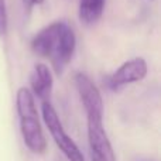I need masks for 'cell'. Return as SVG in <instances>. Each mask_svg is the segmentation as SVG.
<instances>
[{"instance_id":"cell-1","label":"cell","mask_w":161,"mask_h":161,"mask_svg":"<svg viewBox=\"0 0 161 161\" xmlns=\"http://www.w3.org/2000/svg\"><path fill=\"white\" fill-rule=\"evenodd\" d=\"M16 109L20 122L23 142L34 154H44L47 150V140L40 123L36 100L30 89L20 88L16 95Z\"/></svg>"},{"instance_id":"cell-2","label":"cell","mask_w":161,"mask_h":161,"mask_svg":"<svg viewBox=\"0 0 161 161\" xmlns=\"http://www.w3.org/2000/svg\"><path fill=\"white\" fill-rule=\"evenodd\" d=\"M41 113L53 140L55 142L57 147L61 150V153L68 158V161H85L82 151L75 144V142L67 134L61 120H59L58 113L50 100H45L41 103Z\"/></svg>"},{"instance_id":"cell-3","label":"cell","mask_w":161,"mask_h":161,"mask_svg":"<svg viewBox=\"0 0 161 161\" xmlns=\"http://www.w3.org/2000/svg\"><path fill=\"white\" fill-rule=\"evenodd\" d=\"M74 80L88 123H103V99L96 85L83 72H76Z\"/></svg>"},{"instance_id":"cell-4","label":"cell","mask_w":161,"mask_h":161,"mask_svg":"<svg viewBox=\"0 0 161 161\" xmlns=\"http://www.w3.org/2000/svg\"><path fill=\"white\" fill-rule=\"evenodd\" d=\"M147 75V62L142 57H136L122 64L110 76L106 78V86L110 91H119L129 83L143 80Z\"/></svg>"},{"instance_id":"cell-5","label":"cell","mask_w":161,"mask_h":161,"mask_svg":"<svg viewBox=\"0 0 161 161\" xmlns=\"http://www.w3.org/2000/svg\"><path fill=\"white\" fill-rule=\"evenodd\" d=\"M76 48V36L74 33L72 27L65 24L64 30H62L61 36H59L58 42L55 44L53 53L48 58L51 59V65L53 69L57 75H61L67 65L71 62Z\"/></svg>"},{"instance_id":"cell-6","label":"cell","mask_w":161,"mask_h":161,"mask_svg":"<svg viewBox=\"0 0 161 161\" xmlns=\"http://www.w3.org/2000/svg\"><path fill=\"white\" fill-rule=\"evenodd\" d=\"M88 143L91 161H116L103 123H88Z\"/></svg>"},{"instance_id":"cell-7","label":"cell","mask_w":161,"mask_h":161,"mask_svg":"<svg viewBox=\"0 0 161 161\" xmlns=\"http://www.w3.org/2000/svg\"><path fill=\"white\" fill-rule=\"evenodd\" d=\"M65 24H67L65 21H54L51 24H48L47 27H44L42 30H40L31 40L33 53L40 57L48 58L53 53L55 44L58 42L59 36H61Z\"/></svg>"},{"instance_id":"cell-8","label":"cell","mask_w":161,"mask_h":161,"mask_svg":"<svg viewBox=\"0 0 161 161\" xmlns=\"http://www.w3.org/2000/svg\"><path fill=\"white\" fill-rule=\"evenodd\" d=\"M54 78L50 68L45 64H36L30 74V86L33 96H37L42 102L50 100L51 92H53Z\"/></svg>"},{"instance_id":"cell-9","label":"cell","mask_w":161,"mask_h":161,"mask_svg":"<svg viewBox=\"0 0 161 161\" xmlns=\"http://www.w3.org/2000/svg\"><path fill=\"white\" fill-rule=\"evenodd\" d=\"M106 0H79L78 17L85 25H93L100 20L105 11Z\"/></svg>"},{"instance_id":"cell-10","label":"cell","mask_w":161,"mask_h":161,"mask_svg":"<svg viewBox=\"0 0 161 161\" xmlns=\"http://www.w3.org/2000/svg\"><path fill=\"white\" fill-rule=\"evenodd\" d=\"M7 28H8V17H7L6 0H0V37H4L7 34Z\"/></svg>"},{"instance_id":"cell-11","label":"cell","mask_w":161,"mask_h":161,"mask_svg":"<svg viewBox=\"0 0 161 161\" xmlns=\"http://www.w3.org/2000/svg\"><path fill=\"white\" fill-rule=\"evenodd\" d=\"M21 3H23V7H24L25 10L31 11V8H33L34 6L42 4V3H44V0H21Z\"/></svg>"}]
</instances>
